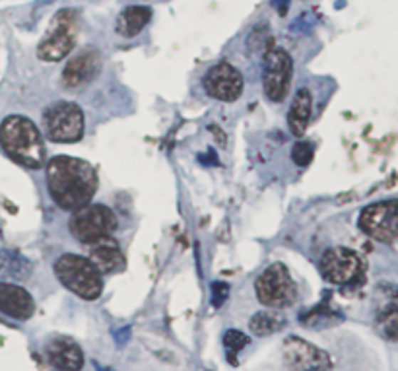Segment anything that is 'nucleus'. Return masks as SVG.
Returning <instances> with one entry per match:
<instances>
[{
    "label": "nucleus",
    "mask_w": 398,
    "mask_h": 371,
    "mask_svg": "<svg viewBox=\"0 0 398 371\" xmlns=\"http://www.w3.org/2000/svg\"><path fill=\"white\" fill-rule=\"evenodd\" d=\"M47 187L53 202L63 210H76L92 202L98 191V173L85 160L55 156L47 164Z\"/></svg>",
    "instance_id": "obj_1"
},
{
    "label": "nucleus",
    "mask_w": 398,
    "mask_h": 371,
    "mask_svg": "<svg viewBox=\"0 0 398 371\" xmlns=\"http://www.w3.org/2000/svg\"><path fill=\"white\" fill-rule=\"evenodd\" d=\"M0 146L10 160L28 169H39L45 164V142L41 130L28 117L10 115L0 125Z\"/></svg>",
    "instance_id": "obj_2"
},
{
    "label": "nucleus",
    "mask_w": 398,
    "mask_h": 371,
    "mask_svg": "<svg viewBox=\"0 0 398 371\" xmlns=\"http://www.w3.org/2000/svg\"><path fill=\"white\" fill-rule=\"evenodd\" d=\"M55 274L64 288H68L82 300H98L103 292V276L90 258L66 253L57 258Z\"/></svg>",
    "instance_id": "obj_3"
},
{
    "label": "nucleus",
    "mask_w": 398,
    "mask_h": 371,
    "mask_svg": "<svg viewBox=\"0 0 398 371\" xmlns=\"http://www.w3.org/2000/svg\"><path fill=\"white\" fill-rule=\"evenodd\" d=\"M68 229L74 239L85 245H93L113 236L117 229V216L109 207L88 202L84 207L72 210Z\"/></svg>",
    "instance_id": "obj_4"
},
{
    "label": "nucleus",
    "mask_w": 398,
    "mask_h": 371,
    "mask_svg": "<svg viewBox=\"0 0 398 371\" xmlns=\"http://www.w3.org/2000/svg\"><path fill=\"white\" fill-rule=\"evenodd\" d=\"M255 293L256 300L263 305L286 309L292 307L298 300V286L286 264L272 263L255 280Z\"/></svg>",
    "instance_id": "obj_5"
},
{
    "label": "nucleus",
    "mask_w": 398,
    "mask_h": 371,
    "mask_svg": "<svg viewBox=\"0 0 398 371\" xmlns=\"http://www.w3.org/2000/svg\"><path fill=\"white\" fill-rule=\"evenodd\" d=\"M78 36V18L74 10H61L51 22L47 36L37 47V57L45 63H57L70 55Z\"/></svg>",
    "instance_id": "obj_6"
},
{
    "label": "nucleus",
    "mask_w": 398,
    "mask_h": 371,
    "mask_svg": "<svg viewBox=\"0 0 398 371\" xmlns=\"http://www.w3.org/2000/svg\"><path fill=\"white\" fill-rule=\"evenodd\" d=\"M45 130L49 140L74 144L84 136V113L76 103L58 101L45 111Z\"/></svg>",
    "instance_id": "obj_7"
},
{
    "label": "nucleus",
    "mask_w": 398,
    "mask_h": 371,
    "mask_svg": "<svg viewBox=\"0 0 398 371\" xmlns=\"http://www.w3.org/2000/svg\"><path fill=\"white\" fill-rule=\"evenodd\" d=\"M293 76V61L290 53L282 47L272 45L264 53L263 88L266 98L274 103H280L288 98Z\"/></svg>",
    "instance_id": "obj_8"
},
{
    "label": "nucleus",
    "mask_w": 398,
    "mask_h": 371,
    "mask_svg": "<svg viewBox=\"0 0 398 371\" xmlns=\"http://www.w3.org/2000/svg\"><path fill=\"white\" fill-rule=\"evenodd\" d=\"M357 226L375 241L394 243L398 237V202L394 199L375 202L362 210Z\"/></svg>",
    "instance_id": "obj_9"
},
{
    "label": "nucleus",
    "mask_w": 398,
    "mask_h": 371,
    "mask_svg": "<svg viewBox=\"0 0 398 371\" xmlns=\"http://www.w3.org/2000/svg\"><path fill=\"white\" fill-rule=\"evenodd\" d=\"M320 274L336 286H348L362 276V261L348 247H332L320 257Z\"/></svg>",
    "instance_id": "obj_10"
},
{
    "label": "nucleus",
    "mask_w": 398,
    "mask_h": 371,
    "mask_svg": "<svg viewBox=\"0 0 398 371\" xmlns=\"http://www.w3.org/2000/svg\"><path fill=\"white\" fill-rule=\"evenodd\" d=\"M202 86L214 100L231 103V101H237L241 98L245 82H243L241 72L234 65H229L228 61H221L204 74Z\"/></svg>",
    "instance_id": "obj_11"
},
{
    "label": "nucleus",
    "mask_w": 398,
    "mask_h": 371,
    "mask_svg": "<svg viewBox=\"0 0 398 371\" xmlns=\"http://www.w3.org/2000/svg\"><path fill=\"white\" fill-rule=\"evenodd\" d=\"M284 365L290 371H330V357L313 344L301 340L298 336H290L282 346Z\"/></svg>",
    "instance_id": "obj_12"
},
{
    "label": "nucleus",
    "mask_w": 398,
    "mask_h": 371,
    "mask_svg": "<svg viewBox=\"0 0 398 371\" xmlns=\"http://www.w3.org/2000/svg\"><path fill=\"white\" fill-rule=\"evenodd\" d=\"M101 70V57L98 51H84L76 57L72 58L68 65L64 66L63 70V82L64 88L74 90V88L85 86L90 84Z\"/></svg>",
    "instance_id": "obj_13"
},
{
    "label": "nucleus",
    "mask_w": 398,
    "mask_h": 371,
    "mask_svg": "<svg viewBox=\"0 0 398 371\" xmlns=\"http://www.w3.org/2000/svg\"><path fill=\"white\" fill-rule=\"evenodd\" d=\"M0 311L18 321H28L36 311L33 298L28 290L12 282H0Z\"/></svg>",
    "instance_id": "obj_14"
},
{
    "label": "nucleus",
    "mask_w": 398,
    "mask_h": 371,
    "mask_svg": "<svg viewBox=\"0 0 398 371\" xmlns=\"http://www.w3.org/2000/svg\"><path fill=\"white\" fill-rule=\"evenodd\" d=\"M47 357L57 370L61 371H80L84 365V354L80 346L72 338L57 336L47 344Z\"/></svg>",
    "instance_id": "obj_15"
},
{
    "label": "nucleus",
    "mask_w": 398,
    "mask_h": 371,
    "mask_svg": "<svg viewBox=\"0 0 398 371\" xmlns=\"http://www.w3.org/2000/svg\"><path fill=\"white\" fill-rule=\"evenodd\" d=\"M90 261L93 266L100 271V274H113L125 268V255H122L119 243L107 237L101 241L93 243L92 251H90Z\"/></svg>",
    "instance_id": "obj_16"
},
{
    "label": "nucleus",
    "mask_w": 398,
    "mask_h": 371,
    "mask_svg": "<svg viewBox=\"0 0 398 371\" xmlns=\"http://www.w3.org/2000/svg\"><path fill=\"white\" fill-rule=\"evenodd\" d=\"M311 108H313L311 92L307 88L298 90V93L293 95L292 109L288 113V125H290L293 136L305 135L307 125L311 121Z\"/></svg>",
    "instance_id": "obj_17"
},
{
    "label": "nucleus",
    "mask_w": 398,
    "mask_h": 371,
    "mask_svg": "<svg viewBox=\"0 0 398 371\" xmlns=\"http://www.w3.org/2000/svg\"><path fill=\"white\" fill-rule=\"evenodd\" d=\"M150 20L152 10L148 6H128L117 18L115 31L121 37H135L148 26Z\"/></svg>",
    "instance_id": "obj_18"
},
{
    "label": "nucleus",
    "mask_w": 398,
    "mask_h": 371,
    "mask_svg": "<svg viewBox=\"0 0 398 371\" xmlns=\"http://www.w3.org/2000/svg\"><path fill=\"white\" fill-rule=\"evenodd\" d=\"M31 272V264L14 251H0V280H23Z\"/></svg>",
    "instance_id": "obj_19"
},
{
    "label": "nucleus",
    "mask_w": 398,
    "mask_h": 371,
    "mask_svg": "<svg viewBox=\"0 0 398 371\" xmlns=\"http://www.w3.org/2000/svg\"><path fill=\"white\" fill-rule=\"evenodd\" d=\"M286 325V317L280 311H258L251 317L249 330L255 336H268L278 333Z\"/></svg>",
    "instance_id": "obj_20"
},
{
    "label": "nucleus",
    "mask_w": 398,
    "mask_h": 371,
    "mask_svg": "<svg viewBox=\"0 0 398 371\" xmlns=\"http://www.w3.org/2000/svg\"><path fill=\"white\" fill-rule=\"evenodd\" d=\"M383 305L379 307V325L383 328V335L389 340H397L398 321H397V300H394V290H391V296L384 298Z\"/></svg>",
    "instance_id": "obj_21"
},
{
    "label": "nucleus",
    "mask_w": 398,
    "mask_h": 371,
    "mask_svg": "<svg viewBox=\"0 0 398 371\" xmlns=\"http://www.w3.org/2000/svg\"><path fill=\"white\" fill-rule=\"evenodd\" d=\"M251 343V338L247 335H243L241 330H228L226 335H224V348H226V354H228V360L231 362L234 365H237V354L241 352L243 348H247Z\"/></svg>",
    "instance_id": "obj_22"
},
{
    "label": "nucleus",
    "mask_w": 398,
    "mask_h": 371,
    "mask_svg": "<svg viewBox=\"0 0 398 371\" xmlns=\"http://www.w3.org/2000/svg\"><path fill=\"white\" fill-rule=\"evenodd\" d=\"M292 160H293V164L299 165V167H305V165H309L311 164V160H313V146L307 142H298L295 146H293Z\"/></svg>",
    "instance_id": "obj_23"
},
{
    "label": "nucleus",
    "mask_w": 398,
    "mask_h": 371,
    "mask_svg": "<svg viewBox=\"0 0 398 371\" xmlns=\"http://www.w3.org/2000/svg\"><path fill=\"white\" fill-rule=\"evenodd\" d=\"M229 284L226 282H214L212 284V303L214 307H221V303L228 300Z\"/></svg>",
    "instance_id": "obj_24"
}]
</instances>
